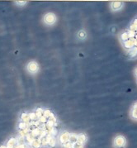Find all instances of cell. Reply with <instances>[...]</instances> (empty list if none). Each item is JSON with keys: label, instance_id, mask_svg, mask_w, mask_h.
Instances as JSON below:
<instances>
[{"label": "cell", "instance_id": "obj_3", "mask_svg": "<svg viewBox=\"0 0 137 148\" xmlns=\"http://www.w3.org/2000/svg\"><path fill=\"white\" fill-rule=\"evenodd\" d=\"M112 5H113V8L115 10H117L118 8H121V3H120V2H116V3H112Z\"/></svg>", "mask_w": 137, "mask_h": 148}, {"label": "cell", "instance_id": "obj_1", "mask_svg": "<svg viewBox=\"0 0 137 148\" xmlns=\"http://www.w3.org/2000/svg\"><path fill=\"white\" fill-rule=\"evenodd\" d=\"M115 148H124L126 145V140L123 136H117L113 142Z\"/></svg>", "mask_w": 137, "mask_h": 148}, {"label": "cell", "instance_id": "obj_2", "mask_svg": "<svg viewBox=\"0 0 137 148\" xmlns=\"http://www.w3.org/2000/svg\"><path fill=\"white\" fill-rule=\"evenodd\" d=\"M131 117L134 119L137 120V104L136 105V107L131 110Z\"/></svg>", "mask_w": 137, "mask_h": 148}]
</instances>
